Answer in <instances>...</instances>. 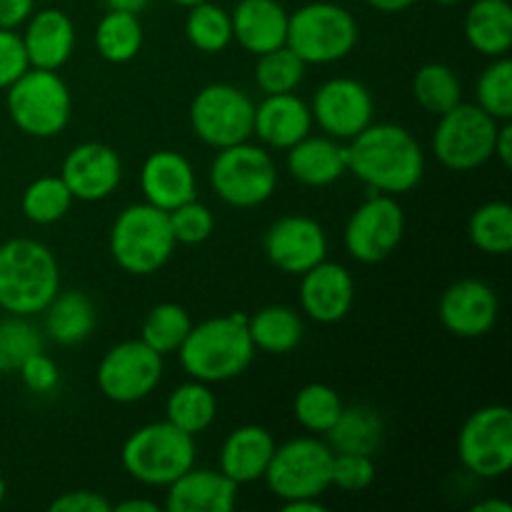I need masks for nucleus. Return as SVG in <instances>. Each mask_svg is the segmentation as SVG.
Returning <instances> with one entry per match:
<instances>
[{
    "instance_id": "b1692460",
    "label": "nucleus",
    "mask_w": 512,
    "mask_h": 512,
    "mask_svg": "<svg viewBox=\"0 0 512 512\" xmlns=\"http://www.w3.org/2000/svg\"><path fill=\"white\" fill-rule=\"evenodd\" d=\"M288 10L278 0H240L230 13L233 38L248 53L263 55L285 45L288 38Z\"/></svg>"
},
{
    "instance_id": "5fc2aeb1",
    "label": "nucleus",
    "mask_w": 512,
    "mask_h": 512,
    "mask_svg": "<svg viewBox=\"0 0 512 512\" xmlns=\"http://www.w3.org/2000/svg\"><path fill=\"white\" fill-rule=\"evenodd\" d=\"M475 512H512L510 503L505 500H483V503L473 505Z\"/></svg>"
},
{
    "instance_id": "412c9836",
    "label": "nucleus",
    "mask_w": 512,
    "mask_h": 512,
    "mask_svg": "<svg viewBox=\"0 0 512 512\" xmlns=\"http://www.w3.org/2000/svg\"><path fill=\"white\" fill-rule=\"evenodd\" d=\"M20 38L30 68L60 70L73 55L75 25L63 10L45 8L25 20V33Z\"/></svg>"
},
{
    "instance_id": "c85d7f7f",
    "label": "nucleus",
    "mask_w": 512,
    "mask_h": 512,
    "mask_svg": "<svg viewBox=\"0 0 512 512\" xmlns=\"http://www.w3.org/2000/svg\"><path fill=\"white\" fill-rule=\"evenodd\" d=\"M248 333L255 350L273 355L293 353L305 333L303 318L288 305H265L248 315Z\"/></svg>"
},
{
    "instance_id": "f8f14e48",
    "label": "nucleus",
    "mask_w": 512,
    "mask_h": 512,
    "mask_svg": "<svg viewBox=\"0 0 512 512\" xmlns=\"http://www.w3.org/2000/svg\"><path fill=\"white\" fill-rule=\"evenodd\" d=\"M458 455L478 478H500L512 468V413L508 405L475 410L458 435Z\"/></svg>"
},
{
    "instance_id": "c03bdc74",
    "label": "nucleus",
    "mask_w": 512,
    "mask_h": 512,
    "mask_svg": "<svg viewBox=\"0 0 512 512\" xmlns=\"http://www.w3.org/2000/svg\"><path fill=\"white\" fill-rule=\"evenodd\" d=\"M18 373H20V380H23V385L30 390V393L48 395L60 385L58 365H55V360L48 358L43 350L30 355V358L20 365Z\"/></svg>"
},
{
    "instance_id": "2f4dec72",
    "label": "nucleus",
    "mask_w": 512,
    "mask_h": 512,
    "mask_svg": "<svg viewBox=\"0 0 512 512\" xmlns=\"http://www.w3.org/2000/svg\"><path fill=\"white\" fill-rule=\"evenodd\" d=\"M95 48L108 63H130L143 48V25L138 15L108 10L95 28Z\"/></svg>"
},
{
    "instance_id": "9d476101",
    "label": "nucleus",
    "mask_w": 512,
    "mask_h": 512,
    "mask_svg": "<svg viewBox=\"0 0 512 512\" xmlns=\"http://www.w3.org/2000/svg\"><path fill=\"white\" fill-rule=\"evenodd\" d=\"M333 450L318 438H295L275 445L265 483L280 500L320 498L330 488Z\"/></svg>"
},
{
    "instance_id": "09e8293b",
    "label": "nucleus",
    "mask_w": 512,
    "mask_h": 512,
    "mask_svg": "<svg viewBox=\"0 0 512 512\" xmlns=\"http://www.w3.org/2000/svg\"><path fill=\"white\" fill-rule=\"evenodd\" d=\"M493 155H498L500 163H503L505 168H510L512 165V125H510V120H505V123L498 125Z\"/></svg>"
},
{
    "instance_id": "f03ea898",
    "label": "nucleus",
    "mask_w": 512,
    "mask_h": 512,
    "mask_svg": "<svg viewBox=\"0 0 512 512\" xmlns=\"http://www.w3.org/2000/svg\"><path fill=\"white\" fill-rule=\"evenodd\" d=\"M178 358L185 373L200 383H225L243 375L255 358L248 315H220L193 325L180 345Z\"/></svg>"
},
{
    "instance_id": "bb28decb",
    "label": "nucleus",
    "mask_w": 512,
    "mask_h": 512,
    "mask_svg": "<svg viewBox=\"0 0 512 512\" xmlns=\"http://www.w3.org/2000/svg\"><path fill=\"white\" fill-rule=\"evenodd\" d=\"M465 40L485 58H503L512 48V8L508 0H475L465 15Z\"/></svg>"
},
{
    "instance_id": "7ed1b4c3",
    "label": "nucleus",
    "mask_w": 512,
    "mask_h": 512,
    "mask_svg": "<svg viewBox=\"0 0 512 512\" xmlns=\"http://www.w3.org/2000/svg\"><path fill=\"white\" fill-rule=\"evenodd\" d=\"M60 290V268L53 250L33 238L0 245V310L8 315L43 313Z\"/></svg>"
},
{
    "instance_id": "39448f33",
    "label": "nucleus",
    "mask_w": 512,
    "mask_h": 512,
    "mask_svg": "<svg viewBox=\"0 0 512 512\" xmlns=\"http://www.w3.org/2000/svg\"><path fill=\"white\" fill-rule=\"evenodd\" d=\"M120 463L138 483L168 488L195 465V440L168 420L143 425L125 440Z\"/></svg>"
},
{
    "instance_id": "603ef678",
    "label": "nucleus",
    "mask_w": 512,
    "mask_h": 512,
    "mask_svg": "<svg viewBox=\"0 0 512 512\" xmlns=\"http://www.w3.org/2000/svg\"><path fill=\"white\" fill-rule=\"evenodd\" d=\"M115 512H160V505L153 500H123V503L113 505Z\"/></svg>"
},
{
    "instance_id": "ea45409f",
    "label": "nucleus",
    "mask_w": 512,
    "mask_h": 512,
    "mask_svg": "<svg viewBox=\"0 0 512 512\" xmlns=\"http://www.w3.org/2000/svg\"><path fill=\"white\" fill-rule=\"evenodd\" d=\"M38 350H43V338L28 318L8 315L0 320V373H18L20 365Z\"/></svg>"
},
{
    "instance_id": "49530a36",
    "label": "nucleus",
    "mask_w": 512,
    "mask_h": 512,
    "mask_svg": "<svg viewBox=\"0 0 512 512\" xmlns=\"http://www.w3.org/2000/svg\"><path fill=\"white\" fill-rule=\"evenodd\" d=\"M113 503L103 498L100 493H90V490H73V493H63L50 503V512H110Z\"/></svg>"
},
{
    "instance_id": "4468645a",
    "label": "nucleus",
    "mask_w": 512,
    "mask_h": 512,
    "mask_svg": "<svg viewBox=\"0 0 512 512\" xmlns=\"http://www.w3.org/2000/svg\"><path fill=\"white\" fill-rule=\"evenodd\" d=\"M405 233V213L395 195L373 193L345 225V248L358 263H383L398 250Z\"/></svg>"
},
{
    "instance_id": "473e14b6",
    "label": "nucleus",
    "mask_w": 512,
    "mask_h": 512,
    "mask_svg": "<svg viewBox=\"0 0 512 512\" xmlns=\"http://www.w3.org/2000/svg\"><path fill=\"white\" fill-rule=\"evenodd\" d=\"M413 95L420 108L433 115H443L463 103V85L450 65L428 63L415 73Z\"/></svg>"
},
{
    "instance_id": "4be33fe9",
    "label": "nucleus",
    "mask_w": 512,
    "mask_h": 512,
    "mask_svg": "<svg viewBox=\"0 0 512 512\" xmlns=\"http://www.w3.org/2000/svg\"><path fill=\"white\" fill-rule=\"evenodd\" d=\"M310 130H313L310 105L295 93L265 95L263 103L255 105L253 133L270 148H293L305 135H310Z\"/></svg>"
},
{
    "instance_id": "4d7b16f0",
    "label": "nucleus",
    "mask_w": 512,
    "mask_h": 512,
    "mask_svg": "<svg viewBox=\"0 0 512 512\" xmlns=\"http://www.w3.org/2000/svg\"><path fill=\"white\" fill-rule=\"evenodd\" d=\"M433 3H438V5H458V3H463V0H433Z\"/></svg>"
},
{
    "instance_id": "dca6fc26",
    "label": "nucleus",
    "mask_w": 512,
    "mask_h": 512,
    "mask_svg": "<svg viewBox=\"0 0 512 512\" xmlns=\"http://www.w3.org/2000/svg\"><path fill=\"white\" fill-rule=\"evenodd\" d=\"M263 248L275 268L290 275H303L325 260L328 238L318 220L308 215H285L270 225Z\"/></svg>"
},
{
    "instance_id": "de8ad7c7",
    "label": "nucleus",
    "mask_w": 512,
    "mask_h": 512,
    "mask_svg": "<svg viewBox=\"0 0 512 512\" xmlns=\"http://www.w3.org/2000/svg\"><path fill=\"white\" fill-rule=\"evenodd\" d=\"M35 0H0V28L15 30L33 15Z\"/></svg>"
},
{
    "instance_id": "79ce46f5",
    "label": "nucleus",
    "mask_w": 512,
    "mask_h": 512,
    "mask_svg": "<svg viewBox=\"0 0 512 512\" xmlns=\"http://www.w3.org/2000/svg\"><path fill=\"white\" fill-rule=\"evenodd\" d=\"M170 230H173L175 243L183 245H200L213 235L215 218L210 213L208 205L198 203V200H188V203L178 205V208L168 210Z\"/></svg>"
},
{
    "instance_id": "2eb2a0df",
    "label": "nucleus",
    "mask_w": 512,
    "mask_h": 512,
    "mask_svg": "<svg viewBox=\"0 0 512 512\" xmlns=\"http://www.w3.org/2000/svg\"><path fill=\"white\" fill-rule=\"evenodd\" d=\"M373 95L360 80H325L313 95V123L335 140H353L373 123Z\"/></svg>"
},
{
    "instance_id": "c756f323",
    "label": "nucleus",
    "mask_w": 512,
    "mask_h": 512,
    "mask_svg": "<svg viewBox=\"0 0 512 512\" xmlns=\"http://www.w3.org/2000/svg\"><path fill=\"white\" fill-rule=\"evenodd\" d=\"M383 418L368 405H350L343 408L340 418L328 430V445L333 453L373 455L383 443Z\"/></svg>"
},
{
    "instance_id": "423d86ee",
    "label": "nucleus",
    "mask_w": 512,
    "mask_h": 512,
    "mask_svg": "<svg viewBox=\"0 0 512 512\" xmlns=\"http://www.w3.org/2000/svg\"><path fill=\"white\" fill-rule=\"evenodd\" d=\"M5 105L20 133L30 138H55L63 133L73 115V95L58 70L28 68L8 85Z\"/></svg>"
},
{
    "instance_id": "864d4df0",
    "label": "nucleus",
    "mask_w": 512,
    "mask_h": 512,
    "mask_svg": "<svg viewBox=\"0 0 512 512\" xmlns=\"http://www.w3.org/2000/svg\"><path fill=\"white\" fill-rule=\"evenodd\" d=\"M108 10H123V13H143L150 0H103Z\"/></svg>"
},
{
    "instance_id": "a211bd4d",
    "label": "nucleus",
    "mask_w": 512,
    "mask_h": 512,
    "mask_svg": "<svg viewBox=\"0 0 512 512\" xmlns=\"http://www.w3.org/2000/svg\"><path fill=\"white\" fill-rule=\"evenodd\" d=\"M500 303L488 283L475 278L458 280L440 298V323L458 338H483L498 323Z\"/></svg>"
},
{
    "instance_id": "13d9d810",
    "label": "nucleus",
    "mask_w": 512,
    "mask_h": 512,
    "mask_svg": "<svg viewBox=\"0 0 512 512\" xmlns=\"http://www.w3.org/2000/svg\"><path fill=\"white\" fill-rule=\"evenodd\" d=\"M3 500H5V480L3 475H0V505H3Z\"/></svg>"
},
{
    "instance_id": "393cba45",
    "label": "nucleus",
    "mask_w": 512,
    "mask_h": 512,
    "mask_svg": "<svg viewBox=\"0 0 512 512\" xmlns=\"http://www.w3.org/2000/svg\"><path fill=\"white\" fill-rule=\"evenodd\" d=\"M288 170L298 183L325 188L348 173V148L330 135H305L288 148Z\"/></svg>"
},
{
    "instance_id": "c9c22d12",
    "label": "nucleus",
    "mask_w": 512,
    "mask_h": 512,
    "mask_svg": "<svg viewBox=\"0 0 512 512\" xmlns=\"http://www.w3.org/2000/svg\"><path fill=\"white\" fill-rule=\"evenodd\" d=\"M190 328H193V320L183 305L160 303L145 318L140 340L165 358L170 353H178L183 340L188 338Z\"/></svg>"
},
{
    "instance_id": "6e6552de",
    "label": "nucleus",
    "mask_w": 512,
    "mask_h": 512,
    "mask_svg": "<svg viewBox=\"0 0 512 512\" xmlns=\"http://www.w3.org/2000/svg\"><path fill=\"white\" fill-rule=\"evenodd\" d=\"M215 195L233 208H255L273 198L278 188V168L268 150L248 140L218 150L210 165Z\"/></svg>"
},
{
    "instance_id": "4c0bfd02",
    "label": "nucleus",
    "mask_w": 512,
    "mask_h": 512,
    "mask_svg": "<svg viewBox=\"0 0 512 512\" xmlns=\"http://www.w3.org/2000/svg\"><path fill=\"white\" fill-rule=\"evenodd\" d=\"M305 65L308 63L298 53H293L288 45H280L270 53L258 55L255 83L265 95L295 93L305 78Z\"/></svg>"
},
{
    "instance_id": "aec40b11",
    "label": "nucleus",
    "mask_w": 512,
    "mask_h": 512,
    "mask_svg": "<svg viewBox=\"0 0 512 512\" xmlns=\"http://www.w3.org/2000/svg\"><path fill=\"white\" fill-rule=\"evenodd\" d=\"M140 190H143L145 203L168 213L195 198L193 165L175 150H158L143 163Z\"/></svg>"
},
{
    "instance_id": "e433bc0d",
    "label": "nucleus",
    "mask_w": 512,
    "mask_h": 512,
    "mask_svg": "<svg viewBox=\"0 0 512 512\" xmlns=\"http://www.w3.org/2000/svg\"><path fill=\"white\" fill-rule=\"evenodd\" d=\"M470 240L488 255H508L512 250V208L505 200L480 205L468 225Z\"/></svg>"
},
{
    "instance_id": "8fccbe9b",
    "label": "nucleus",
    "mask_w": 512,
    "mask_h": 512,
    "mask_svg": "<svg viewBox=\"0 0 512 512\" xmlns=\"http://www.w3.org/2000/svg\"><path fill=\"white\" fill-rule=\"evenodd\" d=\"M283 512H325V505L320 503V498H295L285 500Z\"/></svg>"
},
{
    "instance_id": "a18cd8bd",
    "label": "nucleus",
    "mask_w": 512,
    "mask_h": 512,
    "mask_svg": "<svg viewBox=\"0 0 512 512\" xmlns=\"http://www.w3.org/2000/svg\"><path fill=\"white\" fill-rule=\"evenodd\" d=\"M30 68L23 38L15 30L0 28V88L13 85Z\"/></svg>"
},
{
    "instance_id": "f704fd0d",
    "label": "nucleus",
    "mask_w": 512,
    "mask_h": 512,
    "mask_svg": "<svg viewBox=\"0 0 512 512\" xmlns=\"http://www.w3.org/2000/svg\"><path fill=\"white\" fill-rule=\"evenodd\" d=\"M185 35L190 45L200 53H220L233 43V23L230 13L220 5L203 0L198 5H190V13L185 18Z\"/></svg>"
},
{
    "instance_id": "ddd939ff",
    "label": "nucleus",
    "mask_w": 512,
    "mask_h": 512,
    "mask_svg": "<svg viewBox=\"0 0 512 512\" xmlns=\"http://www.w3.org/2000/svg\"><path fill=\"white\" fill-rule=\"evenodd\" d=\"M163 378V355L143 340H125L110 348L98 365V388L108 400L120 405L148 398Z\"/></svg>"
},
{
    "instance_id": "7c9ffc66",
    "label": "nucleus",
    "mask_w": 512,
    "mask_h": 512,
    "mask_svg": "<svg viewBox=\"0 0 512 512\" xmlns=\"http://www.w3.org/2000/svg\"><path fill=\"white\" fill-rule=\"evenodd\" d=\"M215 413H218V400H215L208 383L190 380V383L178 385L170 393L168 408H165L168 418L165 420L195 438V435L203 433V430H208L213 425Z\"/></svg>"
},
{
    "instance_id": "72a5a7b5",
    "label": "nucleus",
    "mask_w": 512,
    "mask_h": 512,
    "mask_svg": "<svg viewBox=\"0 0 512 512\" xmlns=\"http://www.w3.org/2000/svg\"><path fill=\"white\" fill-rule=\"evenodd\" d=\"M73 200V193H70L60 175L58 178L55 175H43V178L33 180L25 188L20 208H23V215L30 223L53 225L70 213Z\"/></svg>"
},
{
    "instance_id": "f257e3e1",
    "label": "nucleus",
    "mask_w": 512,
    "mask_h": 512,
    "mask_svg": "<svg viewBox=\"0 0 512 512\" xmlns=\"http://www.w3.org/2000/svg\"><path fill=\"white\" fill-rule=\"evenodd\" d=\"M348 170L373 193L403 195L423 180L425 155L403 125L370 123L350 140Z\"/></svg>"
},
{
    "instance_id": "9b49d317",
    "label": "nucleus",
    "mask_w": 512,
    "mask_h": 512,
    "mask_svg": "<svg viewBox=\"0 0 512 512\" xmlns=\"http://www.w3.org/2000/svg\"><path fill=\"white\" fill-rule=\"evenodd\" d=\"M255 103L230 83L205 85L190 105V125L205 145L215 150L245 143L253 135Z\"/></svg>"
},
{
    "instance_id": "6ab92c4d",
    "label": "nucleus",
    "mask_w": 512,
    "mask_h": 512,
    "mask_svg": "<svg viewBox=\"0 0 512 512\" xmlns=\"http://www.w3.org/2000/svg\"><path fill=\"white\" fill-rule=\"evenodd\" d=\"M300 278H303L300 280V308L310 320L333 325L350 313L355 300V283L345 265L320 260Z\"/></svg>"
},
{
    "instance_id": "a878e982",
    "label": "nucleus",
    "mask_w": 512,
    "mask_h": 512,
    "mask_svg": "<svg viewBox=\"0 0 512 512\" xmlns=\"http://www.w3.org/2000/svg\"><path fill=\"white\" fill-rule=\"evenodd\" d=\"M273 453L275 440L268 430L260 425H243L233 430L220 448V473L235 485L263 480Z\"/></svg>"
},
{
    "instance_id": "58836bf2",
    "label": "nucleus",
    "mask_w": 512,
    "mask_h": 512,
    "mask_svg": "<svg viewBox=\"0 0 512 512\" xmlns=\"http://www.w3.org/2000/svg\"><path fill=\"white\" fill-rule=\"evenodd\" d=\"M343 400L330 385L310 383L298 390L293 400L295 420L303 425L308 433L325 435L335 425V420L343 413Z\"/></svg>"
},
{
    "instance_id": "37998d69",
    "label": "nucleus",
    "mask_w": 512,
    "mask_h": 512,
    "mask_svg": "<svg viewBox=\"0 0 512 512\" xmlns=\"http://www.w3.org/2000/svg\"><path fill=\"white\" fill-rule=\"evenodd\" d=\"M375 480L373 455L333 453L330 465V485H338L345 493H363Z\"/></svg>"
},
{
    "instance_id": "a19ab883",
    "label": "nucleus",
    "mask_w": 512,
    "mask_h": 512,
    "mask_svg": "<svg viewBox=\"0 0 512 512\" xmlns=\"http://www.w3.org/2000/svg\"><path fill=\"white\" fill-rule=\"evenodd\" d=\"M478 105L498 123L512 118V63L508 55L493 58V63L478 78Z\"/></svg>"
},
{
    "instance_id": "6e6d98bb",
    "label": "nucleus",
    "mask_w": 512,
    "mask_h": 512,
    "mask_svg": "<svg viewBox=\"0 0 512 512\" xmlns=\"http://www.w3.org/2000/svg\"><path fill=\"white\" fill-rule=\"evenodd\" d=\"M170 3L183 5V8H190V5H198V3H203V0H170Z\"/></svg>"
},
{
    "instance_id": "3c124183",
    "label": "nucleus",
    "mask_w": 512,
    "mask_h": 512,
    "mask_svg": "<svg viewBox=\"0 0 512 512\" xmlns=\"http://www.w3.org/2000/svg\"><path fill=\"white\" fill-rule=\"evenodd\" d=\"M365 3L378 10V13H403V10H408L418 0H365Z\"/></svg>"
},
{
    "instance_id": "f3484780",
    "label": "nucleus",
    "mask_w": 512,
    "mask_h": 512,
    "mask_svg": "<svg viewBox=\"0 0 512 512\" xmlns=\"http://www.w3.org/2000/svg\"><path fill=\"white\" fill-rule=\"evenodd\" d=\"M60 178L75 200L98 203L118 190L123 180V163L110 145L80 143L63 158Z\"/></svg>"
},
{
    "instance_id": "20e7f679",
    "label": "nucleus",
    "mask_w": 512,
    "mask_h": 512,
    "mask_svg": "<svg viewBox=\"0 0 512 512\" xmlns=\"http://www.w3.org/2000/svg\"><path fill=\"white\" fill-rule=\"evenodd\" d=\"M173 230L168 213L150 203L128 205L110 228V255L130 275H153L173 258Z\"/></svg>"
},
{
    "instance_id": "1a4fd4ad",
    "label": "nucleus",
    "mask_w": 512,
    "mask_h": 512,
    "mask_svg": "<svg viewBox=\"0 0 512 512\" xmlns=\"http://www.w3.org/2000/svg\"><path fill=\"white\" fill-rule=\"evenodd\" d=\"M433 133V153L440 163L455 173H468L493 158L498 120L490 118L478 103H458L448 113L438 115Z\"/></svg>"
},
{
    "instance_id": "5701e85b",
    "label": "nucleus",
    "mask_w": 512,
    "mask_h": 512,
    "mask_svg": "<svg viewBox=\"0 0 512 512\" xmlns=\"http://www.w3.org/2000/svg\"><path fill=\"white\" fill-rule=\"evenodd\" d=\"M238 498V485L220 470H195L168 485L165 510L170 512H230Z\"/></svg>"
},
{
    "instance_id": "cd10ccee",
    "label": "nucleus",
    "mask_w": 512,
    "mask_h": 512,
    "mask_svg": "<svg viewBox=\"0 0 512 512\" xmlns=\"http://www.w3.org/2000/svg\"><path fill=\"white\" fill-rule=\"evenodd\" d=\"M45 333L58 345H78L90 338L95 328V305L80 290L55 295L43 310Z\"/></svg>"
},
{
    "instance_id": "0eeeda50",
    "label": "nucleus",
    "mask_w": 512,
    "mask_h": 512,
    "mask_svg": "<svg viewBox=\"0 0 512 512\" xmlns=\"http://www.w3.org/2000/svg\"><path fill=\"white\" fill-rule=\"evenodd\" d=\"M358 43L353 13L338 3H308L288 15V45L305 63L328 65L348 58Z\"/></svg>"
}]
</instances>
